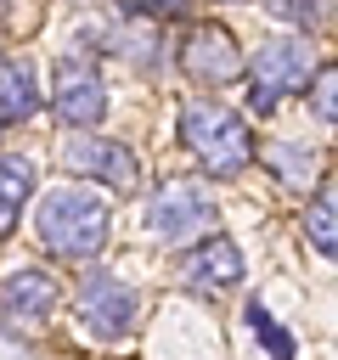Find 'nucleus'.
Masks as SVG:
<instances>
[{
	"instance_id": "obj_2",
	"label": "nucleus",
	"mask_w": 338,
	"mask_h": 360,
	"mask_svg": "<svg viewBox=\"0 0 338 360\" xmlns=\"http://www.w3.org/2000/svg\"><path fill=\"white\" fill-rule=\"evenodd\" d=\"M180 141L197 152V163L214 180H231L254 163V135H248L242 112H231L225 101H186L180 107Z\"/></svg>"
},
{
	"instance_id": "obj_11",
	"label": "nucleus",
	"mask_w": 338,
	"mask_h": 360,
	"mask_svg": "<svg viewBox=\"0 0 338 360\" xmlns=\"http://www.w3.org/2000/svg\"><path fill=\"white\" fill-rule=\"evenodd\" d=\"M39 107V79L28 62H0V124H23Z\"/></svg>"
},
{
	"instance_id": "obj_7",
	"label": "nucleus",
	"mask_w": 338,
	"mask_h": 360,
	"mask_svg": "<svg viewBox=\"0 0 338 360\" xmlns=\"http://www.w3.org/2000/svg\"><path fill=\"white\" fill-rule=\"evenodd\" d=\"M62 163H68L73 174L107 180L113 191H130V186L141 180V158H135V146H124V141H113V135H73V141L62 146Z\"/></svg>"
},
{
	"instance_id": "obj_18",
	"label": "nucleus",
	"mask_w": 338,
	"mask_h": 360,
	"mask_svg": "<svg viewBox=\"0 0 338 360\" xmlns=\"http://www.w3.org/2000/svg\"><path fill=\"white\" fill-rule=\"evenodd\" d=\"M152 45H158V34H152V28H141V34L130 28V34H124V56H130V62H141V68H152V62H158V51H152Z\"/></svg>"
},
{
	"instance_id": "obj_13",
	"label": "nucleus",
	"mask_w": 338,
	"mask_h": 360,
	"mask_svg": "<svg viewBox=\"0 0 338 360\" xmlns=\"http://www.w3.org/2000/svg\"><path fill=\"white\" fill-rule=\"evenodd\" d=\"M304 236L315 242L321 259L338 253V191H332V186L315 191V202H310V214H304Z\"/></svg>"
},
{
	"instance_id": "obj_1",
	"label": "nucleus",
	"mask_w": 338,
	"mask_h": 360,
	"mask_svg": "<svg viewBox=\"0 0 338 360\" xmlns=\"http://www.w3.org/2000/svg\"><path fill=\"white\" fill-rule=\"evenodd\" d=\"M107 202L79 191V186H62V191H45V202L34 208V236L45 253L56 259H96L107 248Z\"/></svg>"
},
{
	"instance_id": "obj_6",
	"label": "nucleus",
	"mask_w": 338,
	"mask_h": 360,
	"mask_svg": "<svg viewBox=\"0 0 338 360\" xmlns=\"http://www.w3.org/2000/svg\"><path fill=\"white\" fill-rule=\"evenodd\" d=\"M51 107H56V118H62V124H73V129L101 124V112H107V84H101V73H96L90 62H79V56L56 62Z\"/></svg>"
},
{
	"instance_id": "obj_14",
	"label": "nucleus",
	"mask_w": 338,
	"mask_h": 360,
	"mask_svg": "<svg viewBox=\"0 0 338 360\" xmlns=\"http://www.w3.org/2000/svg\"><path fill=\"white\" fill-rule=\"evenodd\" d=\"M248 321H254V332H259V343H265V354H270V360H293V338H287V326H282V321H270V315H265V304H248Z\"/></svg>"
},
{
	"instance_id": "obj_9",
	"label": "nucleus",
	"mask_w": 338,
	"mask_h": 360,
	"mask_svg": "<svg viewBox=\"0 0 338 360\" xmlns=\"http://www.w3.org/2000/svg\"><path fill=\"white\" fill-rule=\"evenodd\" d=\"M180 281H186V287H203V292L242 281V253H237V242H225V236H214V231L197 236V242H186V253H180Z\"/></svg>"
},
{
	"instance_id": "obj_3",
	"label": "nucleus",
	"mask_w": 338,
	"mask_h": 360,
	"mask_svg": "<svg viewBox=\"0 0 338 360\" xmlns=\"http://www.w3.org/2000/svg\"><path fill=\"white\" fill-rule=\"evenodd\" d=\"M242 68L254 73V112H270L287 90H299L315 73V51L299 34H270L254 56H242Z\"/></svg>"
},
{
	"instance_id": "obj_12",
	"label": "nucleus",
	"mask_w": 338,
	"mask_h": 360,
	"mask_svg": "<svg viewBox=\"0 0 338 360\" xmlns=\"http://www.w3.org/2000/svg\"><path fill=\"white\" fill-rule=\"evenodd\" d=\"M28 197H34V163L28 158H0V236L17 225Z\"/></svg>"
},
{
	"instance_id": "obj_19",
	"label": "nucleus",
	"mask_w": 338,
	"mask_h": 360,
	"mask_svg": "<svg viewBox=\"0 0 338 360\" xmlns=\"http://www.w3.org/2000/svg\"><path fill=\"white\" fill-rule=\"evenodd\" d=\"M141 6H146L152 17H180V11L192 6V0H141Z\"/></svg>"
},
{
	"instance_id": "obj_16",
	"label": "nucleus",
	"mask_w": 338,
	"mask_h": 360,
	"mask_svg": "<svg viewBox=\"0 0 338 360\" xmlns=\"http://www.w3.org/2000/svg\"><path fill=\"white\" fill-rule=\"evenodd\" d=\"M270 163L282 169V186H310L315 180V158L299 146H270Z\"/></svg>"
},
{
	"instance_id": "obj_17",
	"label": "nucleus",
	"mask_w": 338,
	"mask_h": 360,
	"mask_svg": "<svg viewBox=\"0 0 338 360\" xmlns=\"http://www.w3.org/2000/svg\"><path fill=\"white\" fill-rule=\"evenodd\" d=\"M270 11L287 17V22H299V28H321L332 6H327V0H270Z\"/></svg>"
},
{
	"instance_id": "obj_8",
	"label": "nucleus",
	"mask_w": 338,
	"mask_h": 360,
	"mask_svg": "<svg viewBox=\"0 0 338 360\" xmlns=\"http://www.w3.org/2000/svg\"><path fill=\"white\" fill-rule=\"evenodd\" d=\"M180 68H186L197 84H225V79L242 73V51H237V39H231L220 22H197V28L186 34V45H180Z\"/></svg>"
},
{
	"instance_id": "obj_10",
	"label": "nucleus",
	"mask_w": 338,
	"mask_h": 360,
	"mask_svg": "<svg viewBox=\"0 0 338 360\" xmlns=\"http://www.w3.org/2000/svg\"><path fill=\"white\" fill-rule=\"evenodd\" d=\"M0 304H6V315H11V321L39 326V321L56 309V287H51V276H45V270H11V276L0 281Z\"/></svg>"
},
{
	"instance_id": "obj_4",
	"label": "nucleus",
	"mask_w": 338,
	"mask_h": 360,
	"mask_svg": "<svg viewBox=\"0 0 338 360\" xmlns=\"http://www.w3.org/2000/svg\"><path fill=\"white\" fill-rule=\"evenodd\" d=\"M135 315H141V298L130 281L107 276V270H90L79 281V326L96 338V343H118L135 332Z\"/></svg>"
},
{
	"instance_id": "obj_15",
	"label": "nucleus",
	"mask_w": 338,
	"mask_h": 360,
	"mask_svg": "<svg viewBox=\"0 0 338 360\" xmlns=\"http://www.w3.org/2000/svg\"><path fill=\"white\" fill-rule=\"evenodd\" d=\"M332 90H338V68H332V62H321V68H315V90H310V107H315V118H321L327 129L338 124V96H332Z\"/></svg>"
},
{
	"instance_id": "obj_5",
	"label": "nucleus",
	"mask_w": 338,
	"mask_h": 360,
	"mask_svg": "<svg viewBox=\"0 0 338 360\" xmlns=\"http://www.w3.org/2000/svg\"><path fill=\"white\" fill-rule=\"evenodd\" d=\"M214 197L197 186V180H169V186H158L152 191V208H146V225H152V236H163V242H197V236H208L214 231Z\"/></svg>"
}]
</instances>
